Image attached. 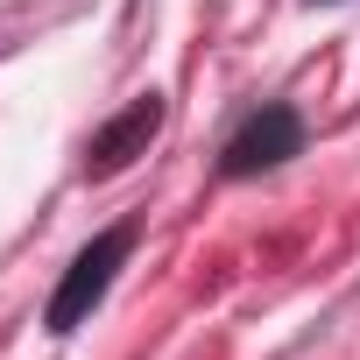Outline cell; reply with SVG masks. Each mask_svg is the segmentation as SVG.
Returning <instances> with one entry per match:
<instances>
[{
	"label": "cell",
	"mask_w": 360,
	"mask_h": 360,
	"mask_svg": "<svg viewBox=\"0 0 360 360\" xmlns=\"http://www.w3.org/2000/svg\"><path fill=\"white\" fill-rule=\"evenodd\" d=\"M155 127H162V92H141V99H127L99 134H92V148H85V176H120L134 155H148V141H155Z\"/></svg>",
	"instance_id": "obj_2"
},
{
	"label": "cell",
	"mask_w": 360,
	"mask_h": 360,
	"mask_svg": "<svg viewBox=\"0 0 360 360\" xmlns=\"http://www.w3.org/2000/svg\"><path fill=\"white\" fill-rule=\"evenodd\" d=\"M127 248H134V233H127V226H106L99 240H85V248H78V262L64 269V283H57V297H50L43 325H50V332H78V325L99 311V297L113 290V276H120Z\"/></svg>",
	"instance_id": "obj_1"
},
{
	"label": "cell",
	"mask_w": 360,
	"mask_h": 360,
	"mask_svg": "<svg viewBox=\"0 0 360 360\" xmlns=\"http://www.w3.org/2000/svg\"><path fill=\"white\" fill-rule=\"evenodd\" d=\"M304 148V120L290 113V106H262V113H248V127L226 141V176H255V169H276V162H290Z\"/></svg>",
	"instance_id": "obj_3"
}]
</instances>
